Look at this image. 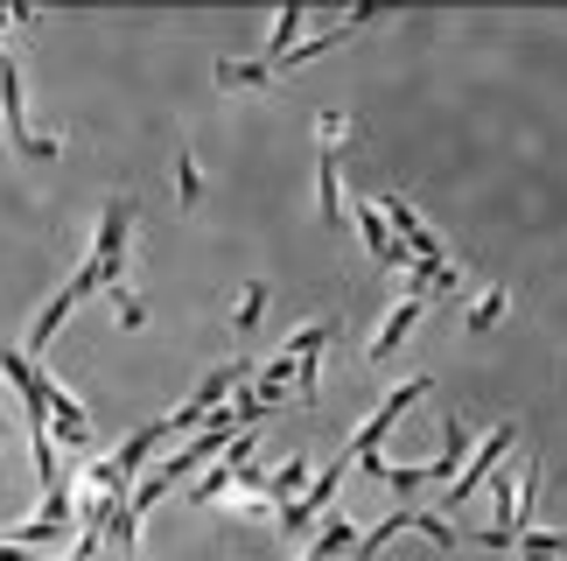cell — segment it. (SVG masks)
<instances>
[{
	"instance_id": "cell-1",
	"label": "cell",
	"mask_w": 567,
	"mask_h": 561,
	"mask_svg": "<svg viewBox=\"0 0 567 561\" xmlns=\"http://www.w3.org/2000/svg\"><path fill=\"white\" fill-rule=\"evenodd\" d=\"M343 126H351V113H322V126H316V211H322V225H343V183H337Z\"/></svg>"
},
{
	"instance_id": "cell-2",
	"label": "cell",
	"mask_w": 567,
	"mask_h": 561,
	"mask_svg": "<svg viewBox=\"0 0 567 561\" xmlns=\"http://www.w3.org/2000/svg\"><path fill=\"white\" fill-rule=\"evenodd\" d=\"M238 386H252V365H246V358H231V365H217V373H204V386H196L176 415H168V428H176V436H183V428H204L217 407L238 394Z\"/></svg>"
},
{
	"instance_id": "cell-3",
	"label": "cell",
	"mask_w": 567,
	"mask_h": 561,
	"mask_svg": "<svg viewBox=\"0 0 567 561\" xmlns=\"http://www.w3.org/2000/svg\"><path fill=\"white\" fill-rule=\"evenodd\" d=\"M512 442H518V421H497V428H491V436H484V442H476V449H470V463H463V478H455V484H449V499H442V506H463V499H476V491H484V478H491V470H497V463H505V449H512Z\"/></svg>"
},
{
	"instance_id": "cell-4",
	"label": "cell",
	"mask_w": 567,
	"mask_h": 561,
	"mask_svg": "<svg viewBox=\"0 0 567 561\" xmlns=\"http://www.w3.org/2000/svg\"><path fill=\"white\" fill-rule=\"evenodd\" d=\"M126 232H134V197H113L99 218V246H92V261L105 267V288L126 280Z\"/></svg>"
},
{
	"instance_id": "cell-5",
	"label": "cell",
	"mask_w": 567,
	"mask_h": 561,
	"mask_svg": "<svg viewBox=\"0 0 567 561\" xmlns=\"http://www.w3.org/2000/svg\"><path fill=\"white\" fill-rule=\"evenodd\" d=\"M351 225H358V239H364V253L385 267V274H413V253L392 239V225L379 218V204H351Z\"/></svg>"
},
{
	"instance_id": "cell-6",
	"label": "cell",
	"mask_w": 567,
	"mask_h": 561,
	"mask_svg": "<svg viewBox=\"0 0 567 561\" xmlns=\"http://www.w3.org/2000/svg\"><path fill=\"white\" fill-rule=\"evenodd\" d=\"M421 316H427V302H421V295H406L400 309H392V316L379 323V337L364 344V358H372V365H379V358H392V344H406V330H413V323H421Z\"/></svg>"
},
{
	"instance_id": "cell-7",
	"label": "cell",
	"mask_w": 567,
	"mask_h": 561,
	"mask_svg": "<svg viewBox=\"0 0 567 561\" xmlns=\"http://www.w3.org/2000/svg\"><path fill=\"white\" fill-rule=\"evenodd\" d=\"M301 491H309V463H280V470H267V499H280V506H295Z\"/></svg>"
},
{
	"instance_id": "cell-8",
	"label": "cell",
	"mask_w": 567,
	"mask_h": 561,
	"mask_svg": "<svg viewBox=\"0 0 567 561\" xmlns=\"http://www.w3.org/2000/svg\"><path fill=\"white\" fill-rule=\"evenodd\" d=\"M259 84H274L267 63H217V92H259Z\"/></svg>"
},
{
	"instance_id": "cell-9",
	"label": "cell",
	"mask_w": 567,
	"mask_h": 561,
	"mask_svg": "<svg viewBox=\"0 0 567 561\" xmlns=\"http://www.w3.org/2000/svg\"><path fill=\"white\" fill-rule=\"evenodd\" d=\"M295 35H301V8H280V21H274V35H267V57H259V63H267V71H274V63H280V57L295 50Z\"/></svg>"
},
{
	"instance_id": "cell-10",
	"label": "cell",
	"mask_w": 567,
	"mask_h": 561,
	"mask_svg": "<svg viewBox=\"0 0 567 561\" xmlns=\"http://www.w3.org/2000/svg\"><path fill=\"white\" fill-rule=\"evenodd\" d=\"M176 204L183 211L204 204V169H196V155H176Z\"/></svg>"
},
{
	"instance_id": "cell-11",
	"label": "cell",
	"mask_w": 567,
	"mask_h": 561,
	"mask_svg": "<svg viewBox=\"0 0 567 561\" xmlns=\"http://www.w3.org/2000/svg\"><path fill=\"white\" fill-rule=\"evenodd\" d=\"M259 316H267V280H252V288L238 295V309H231V323H238V330H259Z\"/></svg>"
},
{
	"instance_id": "cell-12",
	"label": "cell",
	"mask_w": 567,
	"mask_h": 561,
	"mask_svg": "<svg viewBox=\"0 0 567 561\" xmlns=\"http://www.w3.org/2000/svg\"><path fill=\"white\" fill-rule=\"evenodd\" d=\"M113 316L126 323V330H141V323H147V302L126 288V280H113Z\"/></svg>"
},
{
	"instance_id": "cell-13",
	"label": "cell",
	"mask_w": 567,
	"mask_h": 561,
	"mask_svg": "<svg viewBox=\"0 0 567 561\" xmlns=\"http://www.w3.org/2000/svg\"><path fill=\"white\" fill-rule=\"evenodd\" d=\"M497 316H505V280H497V288H491V295H484V302L470 309V330H491Z\"/></svg>"
},
{
	"instance_id": "cell-14",
	"label": "cell",
	"mask_w": 567,
	"mask_h": 561,
	"mask_svg": "<svg viewBox=\"0 0 567 561\" xmlns=\"http://www.w3.org/2000/svg\"><path fill=\"white\" fill-rule=\"evenodd\" d=\"M225 484H231V463H225V457H217V470H210V478H204V484H196V499H217V491H225Z\"/></svg>"
},
{
	"instance_id": "cell-15",
	"label": "cell",
	"mask_w": 567,
	"mask_h": 561,
	"mask_svg": "<svg viewBox=\"0 0 567 561\" xmlns=\"http://www.w3.org/2000/svg\"><path fill=\"white\" fill-rule=\"evenodd\" d=\"M0 78H8V57H0Z\"/></svg>"
}]
</instances>
